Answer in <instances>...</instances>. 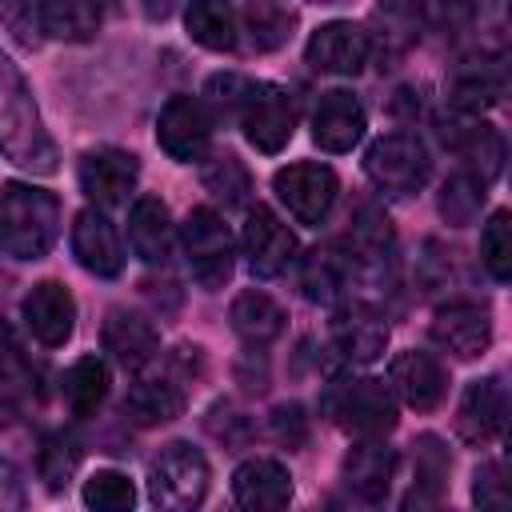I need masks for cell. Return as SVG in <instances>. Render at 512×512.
Listing matches in <instances>:
<instances>
[{
  "instance_id": "cell-13",
  "label": "cell",
  "mask_w": 512,
  "mask_h": 512,
  "mask_svg": "<svg viewBox=\"0 0 512 512\" xmlns=\"http://www.w3.org/2000/svg\"><path fill=\"white\" fill-rule=\"evenodd\" d=\"M432 340L456 360H476L492 344V316L472 300H452L432 316Z\"/></svg>"
},
{
  "instance_id": "cell-21",
  "label": "cell",
  "mask_w": 512,
  "mask_h": 512,
  "mask_svg": "<svg viewBox=\"0 0 512 512\" xmlns=\"http://www.w3.org/2000/svg\"><path fill=\"white\" fill-rule=\"evenodd\" d=\"M392 468H396L392 448H384V444H376V440L360 444V448L344 460V492H348V500H356L360 508L376 512V508L384 504V496H388Z\"/></svg>"
},
{
  "instance_id": "cell-17",
  "label": "cell",
  "mask_w": 512,
  "mask_h": 512,
  "mask_svg": "<svg viewBox=\"0 0 512 512\" xmlns=\"http://www.w3.org/2000/svg\"><path fill=\"white\" fill-rule=\"evenodd\" d=\"M360 136H364V104L344 88L320 92L312 108V140L324 152H352Z\"/></svg>"
},
{
  "instance_id": "cell-43",
  "label": "cell",
  "mask_w": 512,
  "mask_h": 512,
  "mask_svg": "<svg viewBox=\"0 0 512 512\" xmlns=\"http://www.w3.org/2000/svg\"><path fill=\"white\" fill-rule=\"evenodd\" d=\"M16 416V404H12V396H8V384H0V424H8Z\"/></svg>"
},
{
  "instance_id": "cell-9",
  "label": "cell",
  "mask_w": 512,
  "mask_h": 512,
  "mask_svg": "<svg viewBox=\"0 0 512 512\" xmlns=\"http://www.w3.org/2000/svg\"><path fill=\"white\" fill-rule=\"evenodd\" d=\"M156 140L180 164L200 160L208 152V144H212V112H208V104L196 100V96H172L160 108Z\"/></svg>"
},
{
  "instance_id": "cell-1",
  "label": "cell",
  "mask_w": 512,
  "mask_h": 512,
  "mask_svg": "<svg viewBox=\"0 0 512 512\" xmlns=\"http://www.w3.org/2000/svg\"><path fill=\"white\" fill-rule=\"evenodd\" d=\"M0 156L36 176L56 172V144L40 120L32 88L4 52H0Z\"/></svg>"
},
{
  "instance_id": "cell-5",
  "label": "cell",
  "mask_w": 512,
  "mask_h": 512,
  "mask_svg": "<svg viewBox=\"0 0 512 512\" xmlns=\"http://www.w3.org/2000/svg\"><path fill=\"white\" fill-rule=\"evenodd\" d=\"M364 172H368V180L384 196H412V192H420L428 184L432 160H428V148H424L420 136H412V132H388V136H380L368 148Z\"/></svg>"
},
{
  "instance_id": "cell-30",
  "label": "cell",
  "mask_w": 512,
  "mask_h": 512,
  "mask_svg": "<svg viewBox=\"0 0 512 512\" xmlns=\"http://www.w3.org/2000/svg\"><path fill=\"white\" fill-rule=\"evenodd\" d=\"M64 400L76 416H92L104 396H108V364L100 356H80L68 372H64Z\"/></svg>"
},
{
  "instance_id": "cell-33",
  "label": "cell",
  "mask_w": 512,
  "mask_h": 512,
  "mask_svg": "<svg viewBox=\"0 0 512 512\" xmlns=\"http://www.w3.org/2000/svg\"><path fill=\"white\" fill-rule=\"evenodd\" d=\"M80 500L88 512H136V488L124 472L116 468H100L84 480Z\"/></svg>"
},
{
  "instance_id": "cell-44",
  "label": "cell",
  "mask_w": 512,
  "mask_h": 512,
  "mask_svg": "<svg viewBox=\"0 0 512 512\" xmlns=\"http://www.w3.org/2000/svg\"><path fill=\"white\" fill-rule=\"evenodd\" d=\"M436 512H452V508H436Z\"/></svg>"
},
{
  "instance_id": "cell-23",
  "label": "cell",
  "mask_w": 512,
  "mask_h": 512,
  "mask_svg": "<svg viewBox=\"0 0 512 512\" xmlns=\"http://www.w3.org/2000/svg\"><path fill=\"white\" fill-rule=\"evenodd\" d=\"M128 240L144 264H164L172 252V216L160 196H136L128 208Z\"/></svg>"
},
{
  "instance_id": "cell-12",
  "label": "cell",
  "mask_w": 512,
  "mask_h": 512,
  "mask_svg": "<svg viewBox=\"0 0 512 512\" xmlns=\"http://www.w3.org/2000/svg\"><path fill=\"white\" fill-rule=\"evenodd\" d=\"M244 256L256 276H264V280L280 276L296 260V236L272 208L256 204V208H248V220H244Z\"/></svg>"
},
{
  "instance_id": "cell-32",
  "label": "cell",
  "mask_w": 512,
  "mask_h": 512,
  "mask_svg": "<svg viewBox=\"0 0 512 512\" xmlns=\"http://www.w3.org/2000/svg\"><path fill=\"white\" fill-rule=\"evenodd\" d=\"M236 24H240V32H248V44L256 52H272L292 36L296 12L280 8V4H248L236 12Z\"/></svg>"
},
{
  "instance_id": "cell-15",
  "label": "cell",
  "mask_w": 512,
  "mask_h": 512,
  "mask_svg": "<svg viewBox=\"0 0 512 512\" xmlns=\"http://www.w3.org/2000/svg\"><path fill=\"white\" fill-rule=\"evenodd\" d=\"M388 388L416 412H432L448 392V372L432 352H400L388 364Z\"/></svg>"
},
{
  "instance_id": "cell-38",
  "label": "cell",
  "mask_w": 512,
  "mask_h": 512,
  "mask_svg": "<svg viewBox=\"0 0 512 512\" xmlns=\"http://www.w3.org/2000/svg\"><path fill=\"white\" fill-rule=\"evenodd\" d=\"M480 204H484V184L468 172H456L440 192V212H444L448 224H472Z\"/></svg>"
},
{
  "instance_id": "cell-31",
  "label": "cell",
  "mask_w": 512,
  "mask_h": 512,
  "mask_svg": "<svg viewBox=\"0 0 512 512\" xmlns=\"http://www.w3.org/2000/svg\"><path fill=\"white\" fill-rule=\"evenodd\" d=\"M36 12H40V32L56 40H92L100 28V8L84 0H52V4H36Z\"/></svg>"
},
{
  "instance_id": "cell-41",
  "label": "cell",
  "mask_w": 512,
  "mask_h": 512,
  "mask_svg": "<svg viewBox=\"0 0 512 512\" xmlns=\"http://www.w3.org/2000/svg\"><path fill=\"white\" fill-rule=\"evenodd\" d=\"M24 376V352H20V340L12 332V324L0 320V384Z\"/></svg>"
},
{
  "instance_id": "cell-8",
  "label": "cell",
  "mask_w": 512,
  "mask_h": 512,
  "mask_svg": "<svg viewBox=\"0 0 512 512\" xmlns=\"http://www.w3.org/2000/svg\"><path fill=\"white\" fill-rule=\"evenodd\" d=\"M272 188L280 196V204L300 220V224H320L328 216V208L336 204V192H340V180L328 164H316V160H300V164H288L272 176Z\"/></svg>"
},
{
  "instance_id": "cell-35",
  "label": "cell",
  "mask_w": 512,
  "mask_h": 512,
  "mask_svg": "<svg viewBox=\"0 0 512 512\" xmlns=\"http://www.w3.org/2000/svg\"><path fill=\"white\" fill-rule=\"evenodd\" d=\"M76 464H80V444H76L68 432H52V436H44L40 456H36V468H40V480H44L48 492H60V488L72 480Z\"/></svg>"
},
{
  "instance_id": "cell-34",
  "label": "cell",
  "mask_w": 512,
  "mask_h": 512,
  "mask_svg": "<svg viewBox=\"0 0 512 512\" xmlns=\"http://www.w3.org/2000/svg\"><path fill=\"white\" fill-rule=\"evenodd\" d=\"M348 240H352L356 260L380 264V260H388V252H392V224H388V216H384L376 204H364V208L356 212V220H352ZM352 252H348V256H352Z\"/></svg>"
},
{
  "instance_id": "cell-42",
  "label": "cell",
  "mask_w": 512,
  "mask_h": 512,
  "mask_svg": "<svg viewBox=\"0 0 512 512\" xmlns=\"http://www.w3.org/2000/svg\"><path fill=\"white\" fill-rule=\"evenodd\" d=\"M0 512H24V484L8 460H0Z\"/></svg>"
},
{
  "instance_id": "cell-18",
  "label": "cell",
  "mask_w": 512,
  "mask_h": 512,
  "mask_svg": "<svg viewBox=\"0 0 512 512\" xmlns=\"http://www.w3.org/2000/svg\"><path fill=\"white\" fill-rule=\"evenodd\" d=\"M72 252H76V260H80L84 272L104 276V280L120 276V268H124L120 236H116L112 220L100 208H84L76 216V224H72Z\"/></svg>"
},
{
  "instance_id": "cell-2",
  "label": "cell",
  "mask_w": 512,
  "mask_h": 512,
  "mask_svg": "<svg viewBox=\"0 0 512 512\" xmlns=\"http://www.w3.org/2000/svg\"><path fill=\"white\" fill-rule=\"evenodd\" d=\"M60 232V200L36 184H4L0 188V248L12 260H40L56 244Z\"/></svg>"
},
{
  "instance_id": "cell-7",
  "label": "cell",
  "mask_w": 512,
  "mask_h": 512,
  "mask_svg": "<svg viewBox=\"0 0 512 512\" xmlns=\"http://www.w3.org/2000/svg\"><path fill=\"white\" fill-rule=\"evenodd\" d=\"M240 128L248 136V144L256 152H268L276 156L288 140H292V128H296V104L292 96L280 88V84H268V80H248V92L240 100Z\"/></svg>"
},
{
  "instance_id": "cell-4",
  "label": "cell",
  "mask_w": 512,
  "mask_h": 512,
  "mask_svg": "<svg viewBox=\"0 0 512 512\" xmlns=\"http://www.w3.org/2000/svg\"><path fill=\"white\" fill-rule=\"evenodd\" d=\"M148 496L156 512H196L208 496V460L200 448L172 440L148 468Z\"/></svg>"
},
{
  "instance_id": "cell-3",
  "label": "cell",
  "mask_w": 512,
  "mask_h": 512,
  "mask_svg": "<svg viewBox=\"0 0 512 512\" xmlns=\"http://www.w3.org/2000/svg\"><path fill=\"white\" fill-rule=\"evenodd\" d=\"M324 416L344 428L348 436L376 440L396 428V396L384 380L376 376H356V380H336L324 392Z\"/></svg>"
},
{
  "instance_id": "cell-28",
  "label": "cell",
  "mask_w": 512,
  "mask_h": 512,
  "mask_svg": "<svg viewBox=\"0 0 512 512\" xmlns=\"http://www.w3.org/2000/svg\"><path fill=\"white\" fill-rule=\"evenodd\" d=\"M348 260L336 244H324V248H312L300 264V288L312 304H332L336 292L344 288V276H348Z\"/></svg>"
},
{
  "instance_id": "cell-36",
  "label": "cell",
  "mask_w": 512,
  "mask_h": 512,
  "mask_svg": "<svg viewBox=\"0 0 512 512\" xmlns=\"http://www.w3.org/2000/svg\"><path fill=\"white\" fill-rule=\"evenodd\" d=\"M204 188L224 200V204H240L248 192H252V176L244 168V160H236L232 152H216L208 164H204Z\"/></svg>"
},
{
  "instance_id": "cell-19",
  "label": "cell",
  "mask_w": 512,
  "mask_h": 512,
  "mask_svg": "<svg viewBox=\"0 0 512 512\" xmlns=\"http://www.w3.org/2000/svg\"><path fill=\"white\" fill-rule=\"evenodd\" d=\"M80 188L96 200V204H120L132 196L136 180H140V164L132 152L120 148H96L80 160Z\"/></svg>"
},
{
  "instance_id": "cell-27",
  "label": "cell",
  "mask_w": 512,
  "mask_h": 512,
  "mask_svg": "<svg viewBox=\"0 0 512 512\" xmlns=\"http://www.w3.org/2000/svg\"><path fill=\"white\" fill-rule=\"evenodd\" d=\"M228 320H232V328L248 340V344H268V340H276L280 332H284V308L272 300V296H264V292H240L236 300H232V312H228Z\"/></svg>"
},
{
  "instance_id": "cell-37",
  "label": "cell",
  "mask_w": 512,
  "mask_h": 512,
  "mask_svg": "<svg viewBox=\"0 0 512 512\" xmlns=\"http://www.w3.org/2000/svg\"><path fill=\"white\" fill-rule=\"evenodd\" d=\"M480 260L492 272V280H508L512 276V216L504 208L492 212L484 232H480Z\"/></svg>"
},
{
  "instance_id": "cell-14",
  "label": "cell",
  "mask_w": 512,
  "mask_h": 512,
  "mask_svg": "<svg viewBox=\"0 0 512 512\" xmlns=\"http://www.w3.org/2000/svg\"><path fill=\"white\" fill-rule=\"evenodd\" d=\"M504 416H508V396L504 384L496 376L472 380L460 408H456V436L472 448H488L500 432H504Z\"/></svg>"
},
{
  "instance_id": "cell-29",
  "label": "cell",
  "mask_w": 512,
  "mask_h": 512,
  "mask_svg": "<svg viewBox=\"0 0 512 512\" xmlns=\"http://www.w3.org/2000/svg\"><path fill=\"white\" fill-rule=\"evenodd\" d=\"M184 28H188V36H192L200 48H212V52H232L236 40H240L236 8L212 4V0L192 4V8L184 12Z\"/></svg>"
},
{
  "instance_id": "cell-22",
  "label": "cell",
  "mask_w": 512,
  "mask_h": 512,
  "mask_svg": "<svg viewBox=\"0 0 512 512\" xmlns=\"http://www.w3.org/2000/svg\"><path fill=\"white\" fill-rule=\"evenodd\" d=\"M332 344L340 348L344 360H356V364H368L384 352L388 344V324L376 308L368 304H344L336 316H332Z\"/></svg>"
},
{
  "instance_id": "cell-20",
  "label": "cell",
  "mask_w": 512,
  "mask_h": 512,
  "mask_svg": "<svg viewBox=\"0 0 512 512\" xmlns=\"http://www.w3.org/2000/svg\"><path fill=\"white\" fill-rule=\"evenodd\" d=\"M24 320L44 348H60L76 328V300L60 280H44L24 296Z\"/></svg>"
},
{
  "instance_id": "cell-6",
  "label": "cell",
  "mask_w": 512,
  "mask_h": 512,
  "mask_svg": "<svg viewBox=\"0 0 512 512\" xmlns=\"http://www.w3.org/2000/svg\"><path fill=\"white\" fill-rule=\"evenodd\" d=\"M184 256H188V268H192L200 288L216 292L232 280V268H236L232 232L212 208H192L188 212V220H184Z\"/></svg>"
},
{
  "instance_id": "cell-26",
  "label": "cell",
  "mask_w": 512,
  "mask_h": 512,
  "mask_svg": "<svg viewBox=\"0 0 512 512\" xmlns=\"http://www.w3.org/2000/svg\"><path fill=\"white\" fill-rule=\"evenodd\" d=\"M180 408H184V388L168 376L136 380L124 396V412L136 424H168V420L180 416Z\"/></svg>"
},
{
  "instance_id": "cell-16",
  "label": "cell",
  "mask_w": 512,
  "mask_h": 512,
  "mask_svg": "<svg viewBox=\"0 0 512 512\" xmlns=\"http://www.w3.org/2000/svg\"><path fill=\"white\" fill-rule=\"evenodd\" d=\"M232 496L240 512H284L292 504V476L280 460H244L232 476Z\"/></svg>"
},
{
  "instance_id": "cell-39",
  "label": "cell",
  "mask_w": 512,
  "mask_h": 512,
  "mask_svg": "<svg viewBox=\"0 0 512 512\" xmlns=\"http://www.w3.org/2000/svg\"><path fill=\"white\" fill-rule=\"evenodd\" d=\"M472 500L480 512H508V480L500 460H484L472 476Z\"/></svg>"
},
{
  "instance_id": "cell-11",
  "label": "cell",
  "mask_w": 512,
  "mask_h": 512,
  "mask_svg": "<svg viewBox=\"0 0 512 512\" xmlns=\"http://www.w3.org/2000/svg\"><path fill=\"white\" fill-rule=\"evenodd\" d=\"M440 136H444V144L468 164L464 172L476 176L484 188L500 176V164H504V140H500V132H496L492 124H484L480 116H452V120H444Z\"/></svg>"
},
{
  "instance_id": "cell-25",
  "label": "cell",
  "mask_w": 512,
  "mask_h": 512,
  "mask_svg": "<svg viewBox=\"0 0 512 512\" xmlns=\"http://www.w3.org/2000/svg\"><path fill=\"white\" fill-rule=\"evenodd\" d=\"M500 88H504V80L492 60H468L452 72L448 104L456 108V116H480V108L500 100Z\"/></svg>"
},
{
  "instance_id": "cell-40",
  "label": "cell",
  "mask_w": 512,
  "mask_h": 512,
  "mask_svg": "<svg viewBox=\"0 0 512 512\" xmlns=\"http://www.w3.org/2000/svg\"><path fill=\"white\" fill-rule=\"evenodd\" d=\"M304 432H308V424H304L300 404H284V408L272 412V436H276L280 444L296 448V444H304Z\"/></svg>"
},
{
  "instance_id": "cell-10",
  "label": "cell",
  "mask_w": 512,
  "mask_h": 512,
  "mask_svg": "<svg viewBox=\"0 0 512 512\" xmlns=\"http://www.w3.org/2000/svg\"><path fill=\"white\" fill-rule=\"evenodd\" d=\"M368 52H372V40L352 20H328V24H320L308 36V48H304L308 64L316 72H332V76H356L368 64Z\"/></svg>"
},
{
  "instance_id": "cell-24",
  "label": "cell",
  "mask_w": 512,
  "mask_h": 512,
  "mask_svg": "<svg viewBox=\"0 0 512 512\" xmlns=\"http://www.w3.org/2000/svg\"><path fill=\"white\" fill-rule=\"evenodd\" d=\"M104 348L124 364V368H144L152 356H156V348H160V336H156V328L144 320V316H136V312H108V320H104Z\"/></svg>"
}]
</instances>
